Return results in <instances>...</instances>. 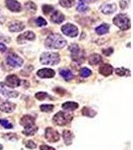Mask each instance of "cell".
<instances>
[{
  "mask_svg": "<svg viewBox=\"0 0 133 150\" xmlns=\"http://www.w3.org/2000/svg\"><path fill=\"white\" fill-rule=\"evenodd\" d=\"M66 44V40L59 34H50L45 40V46L50 49H61Z\"/></svg>",
  "mask_w": 133,
  "mask_h": 150,
  "instance_id": "obj_1",
  "label": "cell"
},
{
  "mask_svg": "<svg viewBox=\"0 0 133 150\" xmlns=\"http://www.w3.org/2000/svg\"><path fill=\"white\" fill-rule=\"evenodd\" d=\"M60 57L58 53L45 52L42 53L40 56V62L44 65H56L59 63Z\"/></svg>",
  "mask_w": 133,
  "mask_h": 150,
  "instance_id": "obj_2",
  "label": "cell"
},
{
  "mask_svg": "<svg viewBox=\"0 0 133 150\" xmlns=\"http://www.w3.org/2000/svg\"><path fill=\"white\" fill-rule=\"evenodd\" d=\"M113 23L120 28L121 30H127L130 28V19L127 17L125 14H118L116 17L113 19Z\"/></svg>",
  "mask_w": 133,
  "mask_h": 150,
  "instance_id": "obj_3",
  "label": "cell"
},
{
  "mask_svg": "<svg viewBox=\"0 0 133 150\" xmlns=\"http://www.w3.org/2000/svg\"><path fill=\"white\" fill-rule=\"evenodd\" d=\"M72 120V115L66 112H58L53 117V122L59 126H64Z\"/></svg>",
  "mask_w": 133,
  "mask_h": 150,
  "instance_id": "obj_4",
  "label": "cell"
},
{
  "mask_svg": "<svg viewBox=\"0 0 133 150\" xmlns=\"http://www.w3.org/2000/svg\"><path fill=\"white\" fill-rule=\"evenodd\" d=\"M6 63L12 68H17L23 65V59L15 53H11L6 58Z\"/></svg>",
  "mask_w": 133,
  "mask_h": 150,
  "instance_id": "obj_5",
  "label": "cell"
},
{
  "mask_svg": "<svg viewBox=\"0 0 133 150\" xmlns=\"http://www.w3.org/2000/svg\"><path fill=\"white\" fill-rule=\"evenodd\" d=\"M69 50L71 52V57L74 61L77 63H80L83 61V52L80 50V48L77 44H71L69 46Z\"/></svg>",
  "mask_w": 133,
  "mask_h": 150,
  "instance_id": "obj_6",
  "label": "cell"
},
{
  "mask_svg": "<svg viewBox=\"0 0 133 150\" xmlns=\"http://www.w3.org/2000/svg\"><path fill=\"white\" fill-rule=\"evenodd\" d=\"M61 31L64 35H67L69 37H76L78 35V28L74 24L71 23L64 24L61 27Z\"/></svg>",
  "mask_w": 133,
  "mask_h": 150,
  "instance_id": "obj_7",
  "label": "cell"
},
{
  "mask_svg": "<svg viewBox=\"0 0 133 150\" xmlns=\"http://www.w3.org/2000/svg\"><path fill=\"white\" fill-rule=\"evenodd\" d=\"M45 138L49 142H56L60 139V135L56 130L51 127H48L45 130Z\"/></svg>",
  "mask_w": 133,
  "mask_h": 150,
  "instance_id": "obj_8",
  "label": "cell"
},
{
  "mask_svg": "<svg viewBox=\"0 0 133 150\" xmlns=\"http://www.w3.org/2000/svg\"><path fill=\"white\" fill-rule=\"evenodd\" d=\"M4 84H5L6 86L10 87V88H14V87H17V86L20 85L21 81H20V79L16 76V75L11 74V75H8V76L6 77L5 83Z\"/></svg>",
  "mask_w": 133,
  "mask_h": 150,
  "instance_id": "obj_9",
  "label": "cell"
},
{
  "mask_svg": "<svg viewBox=\"0 0 133 150\" xmlns=\"http://www.w3.org/2000/svg\"><path fill=\"white\" fill-rule=\"evenodd\" d=\"M35 39V34L32 31H26V32L22 33L17 37V43L18 44H23V43L27 42V41H31Z\"/></svg>",
  "mask_w": 133,
  "mask_h": 150,
  "instance_id": "obj_10",
  "label": "cell"
},
{
  "mask_svg": "<svg viewBox=\"0 0 133 150\" xmlns=\"http://www.w3.org/2000/svg\"><path fill=\"white\" fill-rule=\"evenodd\" d=\"M5 4L7 8L12 12H20L22 10L21 4L17 0H5Z\"/></svg>",
  "mask_w": 133,
  "mask_h": 150,
  "instance_id": "obj_11",
  "label": "cell"
},
{
  "mask_svg": "<svg viewBox=\"0 0 133 150\" xmlns=\"http://www.w3.org/2000/svg\"><path fill=\"white\" fill-rule=\"evenodd\" d=\"M0 92L3 94L6 97H10V98H16L19 95V93L17 91H13V90H9L8 88L5 86L4 83H0Z\"/></svg>",
  "mask_w": 133,
  "mask_h": 150,
  "instance_id": "obj_12",
  "label": "cell"
},
{
  "mask_svg": "<svg viewBox=\"0 0 133 150\" xmlns=\"http://www.w3.org/2000/svg\"><path fill=\"white\" fill-rule=\"evenodd\" d=\"M117 6L115 3H105L100 6V11L104 14H112L113 12L116 11Z\"/></svg>",
  "mask_w": 133,
  "mask_h": 150,
  "instance_id": "obj_13",
  "label": "cell"
},
{
  "mask_svg": "<svg viewBox=\"0 0 133 150\" xmlns=\"http://www.w3.org/2000/svg\"><path fill=\"white\" fill-rule=\"evenodd\" d=\"M14 109H15V104L14 103H11L9 101H2L0 102V110L2 112H12Z\"/></svg>",
  "mask_w": 133,
  "mask_h": 150,
  "instance_id": "obj_14",
  "label": "cell"
},
{
  "mask_svg": "<svg viewBox=\"0 0 133 150\" xmlns=\"http://www.w3.org/2000/svg\"><path fill=\"white\" fill-rule=\"evenodd\" d=\"M55 75L54 70L49 68H43L37 71V76L41 77V78H51Z\"/></svg>",
  "mask_w": 133,
  "mask_h": 150,
  "instance_id": "obj_15",
  "label": "cell"
},
{
  "mask_svg": "<svg viewBox=\"0 0 133 150\" xmlns=\"http://www.w3.org/2000/svg\"><path fill=\"white\" fill-rule=\"evenodd\" d=\"M24 27H25V25L22 22H20V21H13L8 26L9 30L11 32H20V31L23 30Z\"/></svg>",
  "mask_w": 133,
  "mask_h": 150,
  "instance_id": "obj_16",
  "label": "cell"
},
{
  "mask_svg": "<svg viewBox=\"0 0 133 150\" xmlns=\"http://www.w3.org/2000/svg\"><path fill=\"white\" fill-rule=\"evenodd\" d=\"M113 72V67L111 66L110 64H101L100 67H99V73L104 75V76H109V75L112 74Z\"/></svg>",
  "mask_w": 133,
  "mask_h": 150,
  "instance_id": "obj_17",
  "label": "cell"
},
{
  "mask_svg": "<svg viewBox=\"0 0 133 150\" xmlns=\"http://www.w3.org/2000/svg\"><path fill=\"white\" fill-rule=\"evenodd\" d=\"M64 19H65V16L60 11H54V13L51 15V21L53 23L59 24V23L63 22Z\"/></svg>",
  "mask_w": 133,
  "mask_h": 150,
  "instance_id": "obj_18",
  "label": "cell"
},
{
  "mask_svg": "<svg viewBox=\"0 0 133 150\" xmlns=\"http://www.w3.org/2000/svg\"><path fill=\"white\" fill-rule=\"evenodd\" d=\"M34 118L32 116H29V115H25L21 118L20 120V124L22 125L24 127H27V126H31V125H34Z\"/></svg>",
  "mask_w": 133,
  "mask_h": 150,
  "instance_id": "obj_19",
  "label": "cell"
},
{
  "mask_svg": "<svg viewBox=\"0 0 133 150\" xmlns=\"http://www.w3.org/2000/svg\"><path fill=\"white\" fill-rule=\"evenodd\" d=\"M101 61H102V57H101V55L96 54V53H94V54H91L90 56H89V58H88V62L91 65L100 64Z\"/></svg>",
  "mask_w": 133,
  "mask_h": 150,
  "instance_id": "obj_20",
  "label": "cell"
},
{
  "mask_svg": "<svg viewBox=\"0 0 133 150\" xmlns=\"http://www.w3.org/2000/svg\"><path fill=\"white\" fill-rule=\"evenodd\" d=\"M109 31V25L108 24H101L100 26L95 28V32L99 35H104Z\"/></svg>",
  "mask_w": 133,
  "mask_h": 150,
  "instance_id": "obj_21",
  "label": "cell"
},
{
  "mask_svg": "<svg viewBox=\"0 0 133 150\" xmlns=\"http://www.w3.org/2000/svg\"><path fill=\"white\" fill-rule=\"evenodd\" d=\"M59 73H60V75H61V76L65 79V80H67V81H68V80H71V79L74 77L73 73H72V72L70 71L69 69H60Z\"/></svg>",
  "mask_w": 133,
  "mask_h": 150,
  "instance_id": "obj_22",
  "label": "cell"
},
{
  "mask_svg": "<svg viewBox=\"0 0 133 150\" xmlns=\"http://www.w3.org/2000/svg\"><path fill=\"white\" fill-rule=\"evenodd\" d=\"M62 136H63V140H64L65 144H67V145L71 144L72 139H73V134H72L69 130H65V131H63Z\"/></svg>",
  "mask_w": 133,
  "mask_h": 150,
  "instance_id": "obj_23",
  "label": "cell"
},
{
  "mask_svg": "<svg viewBox=\"0 0 133 150\" xmlns=\"http://www.w3.org/2000/svg\"><path fill=\"white\" fill-rule=\"evenodd\" d=\"M78 103L76 102H65L63 103V105H62V108L65 110H69V111H73L78 108Z\"/></svg>",
  "mask_w": 133,
  "mask_h": 150,
  "instance_id": "obj_24",
  "label": "cell"
},
{
  "mask_svg": "<svg viewBox=\"0 0 133 150\" xmlns=\"http://www.w3.org/2000/svg\"><path fill=\"white\" fill-rule=\"evenodd\" d=\"M77 10L79 12H85L88 10V4L86 0H79L77 4Z\"/></svg>",
  "mask_w": 133,
  "mask_h": 150,
  "instance_id": "obj_25",
  "label": "cell"
},
{
  "mask_svg": "<svg viewBox=\"0 0 133 150\" xmlns=\"http://www.w3.org/2000/svg\"><path fill=\"white\" fill-rule=\"evenodd\" d=\"M36 131H37V127H36L35 125H31V126L25 127V129L23 130V134L30 136V135L35 134V132H36Z\"/></svg>",
  "mask_w": 133,
  "mask_h": 150,
  "instance_id": "obj_26",
  "label": "cell"
},
{
  "mask_svg": "<svg viewBox=\"0 0 133 150\" xmlns=\"http://www.w3.org/2000/svg\"><path fill=\"white\" fill-rule=\"evenodd\" d=\"M75 3L74 0H59V4L64 8H70Z\"/></svg>",
  "mask_w": 133,
  "mask_h": 150,
  "instance_id": "obj_27",
  "label": "cell"
},
{
  "mask_svg": "<svg viewBox=\"0 0 133 150\" xmlns=\"http://www.w3.org/2000/svg\"><path fill=\"white\" fill-rule=\"evenodd\" d=\"M82 114L85 116H89V117H93V116L96 115V112L89 107H84L83 109H82Z\"/></svg>",
  "mask_w": 133,
  "mask_h": 150,
  "instance_id": "obj_28",
  "label": "cell"
},
{
  "mask_svg": "<svg viewBox=\"0 0 133 150\" xmlns=\"http://www.w3.org/2000/svg\"><path fill=\"white\" fill-rule=\"evenodd\" d=\"M115 73L119 76H129L130 75V71L128 69H125L121 67V68H116L115 70Z\"/></svg>",
  "mask_w": 133,
  "mask_h": 150,
  "instance_id": "obj_29",
  "label": "cell"
},
{
  "mask_svg": "<svg viewBox=\"0 0 133 150\" xmlns=\"http://www.w3.org/2000/svg\"><path fill=\"white\" fill-rule=\"evenodd\" d=\"M25 8L27 9L28 11H32V12H35L36 10H37V6H36V4L33 3V2H31V1L26 2Z\"/></svg>",
  "mask_w": 133,
  "mask_h": 150,
  "instance_id": "obj_30",
  "label": "cell"
},
{
  "mask_svg": "<svg viewBox=\"0 0 133 150\" xmlns=\"http://www.w3.org/2000/svg\"><path fill=\"white\" fill-rule=\"evenodd\" d=\"M54 108V106L51 105V104H43V105L40 106V110L42 112H51Z\"/></svg>",
  "mask_w": 133,
  "mask_h": 150,
  "instance_id": "obj_31",
  "label": "cell"
},
{
  "mask_svg": "<svg viewBox=\"0 0 133 150\" xmlns=\"http://www.w3.org/2000/svg\"><path fill=\"white\" fill-rule=\"evenodd\" d=\"M91 74H92V72H91V70L89 69V68L83 67V68L80 69V75H81L82 77H84V78H86V77H89Z\"/></svg>",
  "mask_w": 133,
  "mask_h": 150,
  "instance_id": "obj_32",
  "label": "cell"
},
{
  "mask_svg": "<svg viewBox=\"0 0 133 150\" xmlns=\"http://www.w3.org/2000/svg\"><path fill=\"white\" fill-rule=\"evenodd\" d=\"M53 10H54V7L51 6V5H43V6H42V11H43V13L46 14V15H48V14H50Z\"/></svg>",
  "mask_w": 133,
  "mask_h": 150,
  "instance_id": "obj_33",
  "label": "cell"
},
{
  "mask_svg": "<svg viewBox=\"0 0 133 150\" xmlns=\"http://www.w3.org/2000/svg\"><path fill=\"white\" fill-rule=\"evenodd\" d=\"M0 124H1L3 127L7 128V129H10V128H13V125H12L11 123L9 122L7 119H0Z\"/></svg>",
  "mask_w": 133,
  "mask_h": 150,
  "instance_id": "obj_34",
  "label": "cell"
},
{
  "mask_svg": "<svg viewBox=\"0 0 133 150\" xmlns=\"http://www.w3.org/2000/svg\"><path fill=\"white\" fill-rule=\"evenodd\" d=\"M48 94L45 92H37L35 94V98L37 100H44L45 98H48Z\"/></svg>",
  "mask_w": 133,
  "mask_h": 150,
  "instance_id": "obj_35",
  "label": "cell"
},
{
  "mask_svg": "<svg viewBox=\"0 0 133 150\" xmlns=\"http://www.w3.org/2000/svg\"><path fill=\"white\" fill-rule=\"evenodd\" d=\"M36 25L37 26H45V25H47V22H46V20H45L44 18H42V17H38L37 19H36Z\"/></svg>",
  "mask_w": 133,
  "mask_h": 150,
  "instance_id": "obj_36",
  "label": "cell"
},
{
  "mask_svg": "<svg viewBox=\"0 0 133 150\" xmlns=\"http://www.w3.org/2000/svg\"><path fill=\"white\" fill-rule=\"evenodd\" d=\"M25 146L27 147V148H30V149L36 148V144L33 141H31V140H28V141L25 142Z\"/></svg>",
  "mask_w": 133,
  "mask_h": 150,
  "instance_id": "obj_37",
  "label": "cell"
},
{
  "mask_svg": "<svg viewBox=\"0 0 133 150\" xmlns=\"http://www.w3.org/2000/svg\"><path fill=\"white\" fill-rule=\"evenodd\" d=\"M102 53L103 55H105V56H109V55H111L113 53V48H107V49H103L102 50Z\"/></svg>",
  "mask_w": 133,
  "mask_h": 150,
  "instance_id": "obj_38",
  "label": "cell"
},
{
  "mask_svg": "<svg viewBox=\"0 0 133 150\" xmlns=\"http://www.w3.org/2000/svg\"><path fill=\"white\" fill-rule=\"evenodd\" d=\"M120 7H121V9H125L128 7V1L127 0H121L120 1Z\"/></svg>",
  "mask_w": 133,
  "mask_h": 150,
  "instance_id": "obj_39",
  "label": "cell"
},
{
  "mask_svg": "<svg viewBox=\"0 0 133 150\" xmlns=\"http://www.w3.org/2000/svg\"><path fill=\"white\" fill-rule=\"evenodd\" d=\"M40 150H55V149L52 148V147H50V146H48V145H41Z\"/></svg>",
  "mask_w": 133,
  "mask_h": 150,
  "instance_id": "obj_40",
  "label": "cell"
},
{
  "mask_svg": "<svg viewBox=\"0 0 133 150\" xmlns=\"http://www.w3.org/2000/svg\"><path fill=\"white\" fill-rule=\"evenodd\" d=\"M6 46L4 44H2V43H0V52H5L6 51Z\"/></svg>",
  "mask_w": 133,
  "mask_h": 150,
  "instance_id": "obj_41",
  "label": "cell"
},
{
  "mask_svg": "<svg viewBox=\"0 0 133 150\" xmlns=\"http://www.w3.org/2000/svg\"><path fill=\"white\" fill-rule=\"evenodd\" d=\"M0 38H1V39H3L2 41H6V42H10V38H9V37H4L3 35H0Z\"/></svg>",
  "mask_w": 133,
  "mask_h": 150,
  "instance_id": "obj_42",
  "label": "cell"
},
{
  "mask_svg": "<svg viewBox=\"0 0 133 150\" xmlns=\"http://www.w3.org/2000/svg\"><path fill=\"white\" fill-rule=\"evenodd\" d=\"M0 19H2V13H1V11H0Z\"/></svg>",
  "mask_w": 133,
  "mask_h": 150,
  "instance_id": "obj_43",
  "label": "cell"
},
{
  "mask_svg": "<svg viewBox=\"0 0 133 150\" xmlns=\"http://www.w3.org/2000/svg\"><path fill=\"white\" fill-rule=\"evenodd\" d=\"M2 149H3V147H2V145L0 144V150H2Z\"/></svg>",
  "mask_w": 133,
  "mask_h": 150,
  "instance_id": "obj_44",
  "label": "cell"
}]
</instances>
